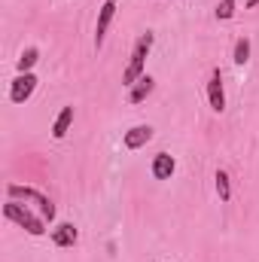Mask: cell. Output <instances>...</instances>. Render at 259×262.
Returning a JSON list of instances; mask_svg holds the SVG:
<instances>
[{
    "mask_svg": "<svg viewBox=\"0 0 259 262\" xmlns=\"http://www.w3.org/2000/svg\"><path fill=\"white\" fill-rule=\"evenodd\" d=\"M3 216L12 220L15 226H21V229H25L28 235H34V238L46 235V220H43V213H34L31 204H25V201L9 198V201L3 204Z\"/></svg>",
    "mask_w": 259,
    "mask_h": 262,
    "instance_id": "6da1fadb",
    "label": "cell"
},
{
    "mask_svg": "<svg viewBox=\"0 0 259 262\" xmlns=\"http://www.w3.org/2000/svg\"><path fill=\"white\" fill-rule=\"evenodd\" d=\"M153 43H156V37L146 31V34H140L137 40H134V46H131V58H128V67H125V73H122V85H134L143 73H146V55H149V49H153Z\"/></svg>",
    "mask_w": 259,
    "mask_h": 262,
    "instance_id": "7a4b0ae2",
    "label": "cell"
},
{
    "mask_svg": "<svg viewBox=\"0 0 259 262\" xmlns=\"http://www.w3.org/2000/svg\"><path fill=\"white\" fill-rule=\"evenodd\" d=\"M6 195L15 198V201H25V204H34V207L43 213V220H46V223H52V220H55V204H52L49 198L43 195V192L31 189V186H21V183H9V186H6Z\"/></svg>",
    "mask_w": 259,
    "mask_h": 262,
    "instance_id": "3957f363",
    "label": "cell"
},
{
    "mask_svg": "<svg viewBox=\"0 0 259 262\" xmlns=\"http://www.w3.org/2000/svg\"><path fill=\"white\" fill-rule=\"evenodd\" d=\"M34 92H37V76H34V73H18V76L9 82V101H12V104L31 101Z\"/></svg>",
    "mask_w": 259,
    "mask_h": 262,
    "instance_id": "277c9868",
    "label": "cell"
},
{
    "mask_svg": "<svg viewBox=\"0 0 259 262\" xmlns=\"http://www.w3.org/2000/svg\"><path fill=\"white\" fill-rule=\"evenodd\" d=\"M113 18H116V0H104V6L98 9V25H95V49L104 46L107 28L113 25Z\"/></svg>",
    "mask_w": 259,
    "mask_h": 262,
    "instance_id": "5b68a950",
    "label": "cell"
},
{
    "mask_svg": "<svg viewBox=\"0 0 259 262\" xmlns=\"http://www.w3.org/2000/svg\"><path fill=\"white\" fill-rule=\"evenodd\" d=\"M207 101H210V110H213V113H223V110H226V92H223V70H220V67L210 70V79H207Z\"/></svg>",
    "mask_w": 259,
    "mask_h": 262,
    "instance_id": "8992f818",
    "label": "cell"
},
{
    "mask_svg": "<svg viewBox=\"0 0 259 262\" xmlns=\"http://www.w3.org/2000/svg\"><path fill=\"white\" fill-rule=\"evenodd\" d=\"M153 125H134V128H128L125 134H122V146L125 149H140V146H146L149 140H153Z\"/></svg>",
    "mask_w": 259,
    "mask_h": 262,
    "instance_id": "52a82bcc",
    "label": "cell"
},
{
    "mask_svg": "<svg viewBox=\"0 0 259 262\" xmlns=\"http://www.w3.org/2000/svg\"><path fill=\"white\" fill-rule=\"evenodd\" d=\"M49 238H52L55 247H73L79 241V232H76L73 223H58L55 229H49Z\"/></svg>",
    "mask_w": 259,
    "mask_h": 262,
    "instance_id": "ba28073f",
    "label": "cell"
},
{
    "mask_svg": "<svg viewBox=\"0 0 259 262\" xmlns=\"http://www.w3.org/2000/svg\"><path fill=\"white\" fill-rule=\"evenodd\" d=\"M174 171H177L174 156H168V152H156V156H153V177H156V180H171Z\"/></svg>",
    "mask_w": 259,
    "mask_h": 262,
    "instance_id": "9c48e42d",
    "label": "cell"
},
{
    "mask_svg": "<svg viewBox=\"0 0 259 262\" xmlns=\"http://www.w3.org/2000/svg\"><path fill=\"white\" fill-rule=\"evenodd\" d=\"M153 89H156V79H153L149 73H143V76H140V79L128 89V101H131V104H143V101L153 95Z\"/></svg>",
    "mask_w": 259,
    "mask_h": 262,
    "instance_id": "30bf717a",
    "label": "cell"
},
{
    "mask_svg": "<svg viewBox=\"0 0 259 262\" xmlns=\"http://www.w3.org/2000/svg\"><path fill=\"white\" fill-rule=\"evenodd\" d=\"M73 125V107H61V113L55 116V122H52V137L55 140H61L67 131Z\"/></svg>",
    "mask_w": 259,
    "mask_h": 262,
    "instance_id": "8fae6325",
    "label": "cell"
},
{
    "mask_svg": "<svg viewBox=\"0 0 259 262\" xmlns=\"http://www.w3.org/2000/svg\"><path fill=\"white\" fill-rule=\"evenodd\" d=\"M250 49H253V46H250V37H238V40H235V49H232V61L238 67H244L250 61Z\"/></svg>",
    "mask_w": 259,
    "mask_h": 262,
    "instance_id": "7c38bea8",
    "label": "cell"
},
{
    "mask_svg": "<svg viewBox=\"0 0 259 262\" xmlns=\"http://www.w3.org/2000/svg\"><path fill=\"white\" fill-rule=\"evenodd\" d=\"M40 61V49L37 46H28L21 55H18V73H31V67Z\"/></svg>",
    "mask_w": 259,
    "mask_h": 262,
    "instance_id": "4fadbf2b",
    "label": "cell"
},
{
    "mask_svg": "<svg viewBox=\"0 0 259 262\" xmlns=\"http://www.w3.org/2000/svg\"><path fill=\"white\" fill-rule=\"evenodd\" d=\"M217 195H220V201H229L232 198V180H229V174L226 171H217Z\"/></svg>",
    "mask_w": 259,
    "mask_h": 262,
    "instance_id": "5bb4252c",
    "label": "cell"
},
{
    "mask_svg": "<svg viewBox=\"0 0 259 262\" xmlns=\"http://www.w3.org/2000/svg\"><path fill=\"white\" fill-rule=\"evenodd\" d=\"M235 6H238V0H220L217 3V18L220 21H229L235 15Z\"/></svg>",
    "mask_w": 259,
    "mask_h": 262,
    "instance_id": "9a60e30c",
    "label": "cell"
}]
</instances>
